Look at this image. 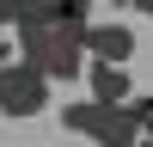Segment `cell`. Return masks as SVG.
Here are the masks:
<instances>
[{"mask_svg": "<svg viewBox=\"0 0 153 147\" xmlns=\"http://www.w3.org/2000/svg\"><path fill=\"white\" fill-rule=\"evenodd\" d=\"M49 86H55V80H49L43 68H31L25 55H12L6 68H0V117H6V122H31V117H43L49 98H55Z\"/></svg>", "mask_w": 153, "mask_h": 147, "instance_id": "3", "label": "cell"}, {"mask_svg": "<svg viewBox=\"0 0 153 147\" xmlns=\"http://www.w3.org/2000/svg\"><path fill=\"white\" fill-rule=\"evenodd\" d=\"M12 43H19V55L31 61V68H43L49 80H80L86 68H92V55H86V24H12Z\"/></svg>", "mask_w": 153, "mask_h": 147, "instance_id": "1", "label": "cell"}, {"mask_svg": "<svg viewBox=\"0 0 153 147\" xmlns=\"http://www.w3.org/2000/svg\"><path fill=\"white\" fill-rule=\"evenodd\" d=\"M86 55H92V61H117V68H129V55H135V31H129V24H117V19L86 24Z\"/></svg>", "mask_w": 153, "mask_h": 147, "instance_id": "4", "label": "cell"}, {"mask_svg": "<svg viewBox=\"0 0 153 147\" xmlns=\"http://www.w3.org/2000/svg\"><path fill=\"white\" fill-rule=\"evenodd\" d=\"M104 6H135V0H104Z\"/></svg>", "mask_w": 153, "mask_h": 147, "instance_id": "9", "label": "cell"}, {"mask_svg": "<svg viewBox=\"0 0 153 147\" xmlns=\"http://www.w3.org/2000/svg\"><path fill=\"white\" fill-rule=\"evenodd\" d=\"M129 110H135L141 122H153V98H141V92H135V98H129Z\"/></svg>", "mask_w": 153, "mask_h": 147, "instance_id": "6", "label": "cell"}, {"mask_svg": "<svg viewBox=\"0 0 153 147\" xmlns=\"http://www.w3.org/2000/svg\"><path fill=\"white\" fill-rule=\"evenodd\" d=\"M86 92L104 98V104H129V98H135L129 68H117V61H92V68H86Z\"/></svg>", "mask_w": 153, "mask_h": 147, "instance_id": "5", "label": "cell"}, {"mask_svg": "<svg viewBox=\"0 0 153 147\" xmlns=\"http://www.w3.org/2000/svg\"><path fill=\"white\" fill-rule=\"evenodd\" d=\"M12 49H19V43H6V31H0V68L12 61Z\"/></svg>", "mask_w": 153, "mask_h": 147, "instance_id": "8", "label": "cell"}, {"mask_svg": "<svg viewBox=\"0 0 153 147\" xmlns=\"http://www.w3.org/2000/svg\"><path fill=\"white\" fill-rule=\"evenodd\" d=\"M61 129L86 135L92 147H141L147 141V122L135 117L129 104H104V98H74V104H61Z\"/></svg>", "mask_w": 153, "mask_h": 147, "instance_id": "2", "label": "cell"}, {"mask_svg": "<svg viewBox=\"0 0 153 147\" xmlns=\"http://www.w3.org/2000/svg\"><path fill=\"white\" fill-rule=\"evenodd\" d=\"M6 24H19V0H0V31Z\"/></svg>", "mask_w": 153, "mask_h": 147, "instance_id": "7", "label": "cell"}]
</instances>
